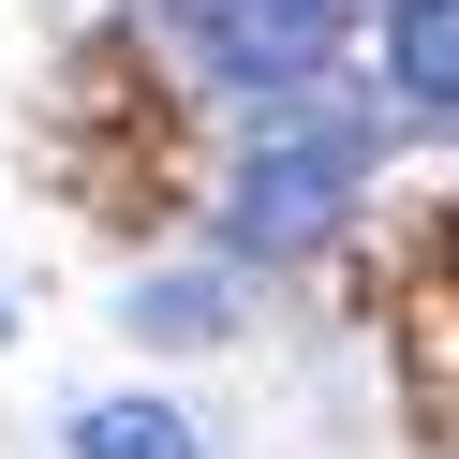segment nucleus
Listing matches in <instances>:
<instances>
[{
    "instance_id": "nucleus-4",
    "label": "nucleus",
    "mask_w": 459,
    "mask_h": 459,
    "mask_svg": "<svg viewBox=\"0 0 459 459\" xmlns=\"http://www.w3.org/2000/svg\"><path fill=\"white\" fill-rule=\"evenodd\" d=\"M385 90L459 119V0H385Z\"/></svg>"
},
{
    "instance_id": "nucleus-3",
    "label": "nucleus",
    "mask_w": 459,
    "mask_h": 459,
    "mask_svg": "<svg viewBox=\"0 0 459 459\" xmlns=\"http://www.w3.org/2000/svg\"><path fill=\"white\" fill-rule=\"evenodd\" d=\"M178 15L222 90H311L341 60V0H178Z\"/></svg>"
},
{
    "instance_id": "nucleus-1",
    "label": "nucleus",
    "mask_w": 459,
    "mask_h": 459,
    "mask_svg": "<svg viewBox=\"0 0 459 459\" xmlns=\"http://www.w3.org/2000/svg\"><path fill=\"white\" fill-rule=\"evenodd\" d=\"M356 193H370V104H311V119H281L267 149L238 163L222 238H238V252H311Z\"/></svg>"
},
{
    "instance_id": "nucleus-6",
    "label": "nucleus",
    "mask_w": 459,
    "mask_h": 459,
    "mask_svg": "<svg viewBox=\"0 0 459 459\" xmlns=\"http://www.w3.org/2000/svg\"><path fill=\"white\" fill-rule=\"evenodd\" d=\"M74 459H208L178 400H74Z\"/></svg>"
},
{
    "instance_id": "nucleus-2",
    "label": "nucleus",
    "mask_w": 459,
    "mask_h": 459,
    "mask_svg": "<svg viewBox=\"0 0 459 459\" xmlns=\"http://www.w3.org/2000/svg\"><path fill=\"white\" fill-rule=\"evenodd\" d=\"M385 356H400V400H415L429 445H459V222H415L385 281Z\"/></svg>"
},
{
    "instance_id": "nucleus-5",
    "label": "nucleus",
    "mask_w": 459,
    "mask_h": 459,
    "mask_svg": "<svg viewBox=\"0 0 459 459\" xmlns=\"http://www.w3.org/2000/svg\"><path fill=\"white\" fill-rule=\"evenodd\" d=\"M222 326H238V281H222V267L134 281V341H178V356H193V341H222Z\"/></svg>"
}]
</instances>
